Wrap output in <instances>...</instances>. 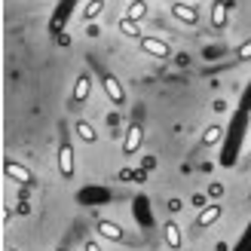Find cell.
I'll use <instances>...</instances> for the list:
<instances>
[{"label": "cell", "instance_id": "6da1fadb", "mask_svg": "<svg viewBox=\"0 0 251 251\" xmlns=\"http://www.w3.org/2000/svg\"><path fill=\"white\" fill-rule=\"evenodd\" d=\"M138 46H141V52H144V55L159 58V61L172 55V46H169L166 40H159V37H141V40H138Z\"/></svg>", "mask_w": 251, "mask_h": 251}, {"label": "cell", "instance_id": "7a4b0ae2", "mask_svg": "<svg viewBox=\"0 0 251 251\" xmlns=\"http://www.w3.org/2000/svg\"><path fill=\"white\" fill-rule=\"evenodd\" d=\"M101 86H104V95L110 98V104H117V107L126 104V89L114 74H101Z\"/></svg>", "mask_w": 251, "mask_h": 251}, {"label": "cell", "instance_id": "3957f363", "mask_svg": "<svg viewBox=\"0 0 251 251\" xmlns=\"http://www.w3.org/2000/svg\"><path fill=\"white\" fill-rule=\"evenodd\" d=\"M141 144H144V129H141V123H132L129 129H126V138H123V153L132 156V153L141 150Z\"/></svg>", "mask_w": 251, "mask_h": 251}, {"label": "cell", "instance_id": "277c9868", "mask_svg": "<svg viewBox=\"0 0 251 251\" xmlns=\"http://www.w3.org/2000/svg\"><path fill=\"white\" fill-rule=\"evenodd\" d=\"M58 175H61L65 181L74 178V147H71L68 141L58 144Z\"/></svg>", "mask_w": 251, "mask_h": 251}, {"label": "cell", "instance_id": "5b68a950", "mask_svg": "<svg viewBox=\"0 0 251 251\" xmlns=\"http://www.w3.org/2000/svg\"><path fill=\"white\" fill-rule=\"evenodd\" d=\"M3 175H6L9 181H16V184H31V181H34L31 169H25L22 162H16V159H6V162H3Z\"/></svg>", "mask_w": 251, "mask_h": 251}, {"label": "cell", "instance_id": "8992f818", "mask_svg": "<svg viewBox=\"0 0 251 251\" xmlns=\"http://www.w3.org/2000/svg\"><path fill=\"white\" fill-rule=\"evenodd\" d=\"M172 16L178 19V22H184V25H196V22H199V9H196L193 3L175 0V3H172Z\"/></svg>", "mask_w": 251, "mask_h": 251}, {"label": "cell", "instance_id": "52a82bcc", "mask_svg": "<svg viewBox=\"0 0 251 251\" xmlns=\"http://www.w3.org/2000/svg\"><path fill=\"white\" fill-rule=\"evenodd\" d=\"M98 236H104L107 242H126V233H123V227L120 224H114V221H98Z\"/></svg>", "mask_w": 251, "mask_h": 251}, {"label": "cell", "instance_id": "ba28073f", "mask_svg": "<svg viewBox=\"0 0 251 251\" xmlns=\"http://www.w3.org/2000/svg\"><path fill=\"white\" fill-rule=\"evenodd\" d=\"M221 215H224V208H221V205H205V208L196 215V227H199V230H205V227H211V224H215Z\"/></svg>", "mask_w": 251, "mask_h": 251}, {"label": "cell", "instance_id": "9c48e42d", "mask_svg": "<svg viewBox=\"0 0 251 251\" xmlns=\"http://www.w3.org/2000/svg\"><path fill=\"white\" fill-rule=\"evenodd\" d=\"M211 28L215 31L227 28V3H224V0H215V3H211Z\"/></svg>", "mask_w": 251, "mask_h": 251}, {"label": "cell", "instance_id": "30bf717a", "mask_svg": "<svg viewBox=\"0 0 251 251\" xmlns=\"http://www.w3.org/2000/svg\"><path fill=\"white\" fill-rule=\"evenodd\" d=\"M89 92H92V77L89 74H80L77 77V83H74V101H86V98H89Z\"/></svg>", "mask_w": 251, "mask_h": 251}, {"label": "cell", "instance_id": "8fae6325", "mask_svg": "<svg viewBox=\"0 0 251 251\" xmlns=\"http://www.w3.org/2000/svg\"><path fill=\"white\" fill-rule=\"evenodd\" d=\"M162 233H166V245H169L172 251H178V248H181L184 236H181V230H178V224H175V221H169V224H166V230H162Z\"/></svg>", "mask_w": 251, "mask_h": 251}, {"label": "cell", "instance_id": "7c38bea8", "mask_svg": "<svg viewBox=\"0 0 251 251\" xmlns=\"http://www.w3.org/2000/svg\"><path fill=\"white\" fill-rule=\"evenodd\" d=\"M74 132H77L80 141H86V144H95V141H98V132H95L86 120H77V123H74Z\"/></svg>", "mask_w": 251, "mask_h": 251}, {"label": "cell", "instance_id": "4fadbf2b", "mask_svg": "<svg viewBox=\"0 0 251 251\" xmlns=\"http://www.w3.org/2000/svg\"><path fill=\"white\" fill-rule=\"evenodd\" d=\"M117 28H120V34H123V37H132V40H141V37H144V34H141V28H138V22L126 19V16L120 19V25H117Z\"/></svg>", "mask_w": 251, "mask_h": 251}, {"label": "cell", "instance_id": "5bb4252c", "mask_svg": "<svg viewBox=\"0 0 251 251\" xmlns=\"http://www.w3.org/2000/svg\"><path fill=\"white\" fill-rule=\"evenodd\" d=\"M221 138H224V129H221L218 123H211L208 129L202 132V147H215V144L221 141Z\"/></svg>", "mask_w": 251, "mask_h": 251}, {"label": "cell", "instance_id": "9a60e30c", "mask_svg": "<svg viewBox=\"0 0 251 251\" xmlns=\"http://www.w3.org/2000/svg\"><path fill=\"white\" fill-rule=\"evenodd\" d=\"M101 12H104V0H89L86 9H83V22H95Z\"/></svg>", "mask_w": 251, "mask_h": 251}, {"label": "cell", "instance_id": "2e32d148", "mask_svg": "<svg viewBox=\"0 0 251 251\" xmlns=\"http://www.w3.org/2000/svg\"><path fill=\"white\" fill-rule=\"evenodd\" d=\"M147 16V3L144 0H132L129 3V9H126V19H132V22H141Z\"/></svg>", "mask_w": 251, "mask_h": 251}, {"label": "cell", "instance_id": "e0dca14e", "mask_svg": "<svg viewBox=\"0 0 251 251\" xmlns=\"http://www.w3.org/2000/svg\"><path fill=\"white\" fill-rule=\"evenodd\" d=\"M236 58H239V61H251V40H245L239 49H236Z\"/></svg>", "mask_w": 251, "mask_h": 251}, {"label": "cell", "instance_id": "ac0fdd59", "mask_svg": "<svg viewBox=\"0 0 251 251\" xmlns=\"http://www.w3.org/2000/svg\"><path fill=\"white\" fill-rule=\"evenodd\" d=\"M86 251H101V245H98L95 239H89V242H86Z\"/></svg>", "mask_w": 251, "mask_h": 251}, {"label": "cell", "instance_id": "d6986e66", "mask_svg": "<svg viewBox=\"0 0 251 251\" xmlns=\"http://www.w3.org/2000/svg\"><path fill=\"white\" fill-rule=\"evenodd\" d=\"M71 3H74V0H65V9H68V6H71Z\"/></svg>", "mask_w": 251, "mask_h": 251}]
</instances>
